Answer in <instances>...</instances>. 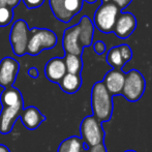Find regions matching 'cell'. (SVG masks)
<instances>
[{"label": "cell", "mask_w": 152, "mask_h": 152, "mask_svg": "<svg viewBox=\"0 0 152 152\" xmlns=\"http://www.w3.org/2000/svg\"><path fill=\"white\" fill-rule=\"evenodd\" d=\"M146 88V81L139 70L132 69L125 74L121 94L130 102H136L143 96Z\"/></svg>", "instance_id": "obj_5"}, {"label": "cell", "mask_w": 152, "mask_h": 152, "mask_svg": "<svg viewBox=\"0 0 152 152\" xmlns=\"http://www.w3.org/2000/svg\"><path fill=\"white\" fill-rule=\"evenodd\" d=\"M124 80H125V72L122 69L113 68L106 74L102 83H104V87L109 93L112 96H114L121 94L124 85Z\"/></svg>", "instance_id": "obj_12"}, {"label": "cell", "mask_w": 152, "mask_h": 152, "mask_svg": "<svg viewBox=\"0 0 152 152\" xmlns=\"http://www.w3.org/2000/svg\"><path fill=\"white\" fill-rule=\"evenodd\" d=\"M14 21V10L8 6L0 7V27H5Z\"/></svg>", "instance_id": "obj_20"}, {"label": "cell", "mask_w": 152, "mask_h": 152, "mask_svg": "<svg viewBox=\"0 0 152 152\" xmlns=\"http://www.w3.org/2000/svg\"><path fill=\"white\" fill-rule=\"evenodd\" d=\"M46 0H22L23 3L26 5L28 10H33V8H37L42 6L45 3Z\"/></svg>", "instance_id": "obj_22"}, {"label": "cell", "mask_w": 152, "mask_h": 152, "mask_svg": "<svg viewBox=\"0 0 152 152\" xmlns=\"http://www.w3.org/2000/svg\"><path fill=\"white\" fill-rule=\"evenodd\" d=\"M83 1H86L88 3H94V2H96V0H83Z\"/></svg>", "instance_id": "obj_30"}, {"label": "cell", "mask_w": 152, "mask_h": 152, "mask_svg": "<svg viewBox=\"0 0 152 152\" xmlns=\"http://www.w3.org/2000/svg\"><path fill=\"white\" fill-rule=\"evenodd\" d=\"M84 143L79 137H69L61 142L57 152H83Z\"/></svg>", "instance_id": "obj_18"}, {"label": "cell", "mask_w": 152, "mask_h": 152, "mask_svg": "<svg viewBox=\"0 0 152 152\" xmlns=\"http://www.w3.org/2000/svg\"><path fill=\"white\" fill-rule=\"evenodd\" d=\"M28 75L32 79H36L38 77V70L36 67H31L28 69Z\"/></svg>", "instance_id": "obj_27"}, {"label": "cell", "mask_w": 152, "mask_h": 152, "mask_svg": "<svg viewBox=\"0 0 152 152\" xmlns=\"http://www.w3.org/2000/svg\"><path fill=\"white\" fill-rule=\"evenodd\" d=\"M132 58V51L128 45L113 47L107 54V62L115 69H121Z\"/></svg>", "instance_id": "obj_9"}, {"label": "cell", "mask_w": 152, "mask_h": 152, "mask_svg": "<svg viewBox=\"0 0 152 152\" xmlns=\"http://www.w3.org/2000/svg\"><path fill=\"white\" fill-rule=\"evenodd\" d=\"M81 140L90 148L100 143H104V130L102 123L92 115L87 116L81 122Z\"/></svg>", "instance_id": "obj_6"}, {"label": "cell", "mask_w": 152, "mask_h": 152, "mask_svg": "<svg viewBox=\"0 0 152 152\" xmlns=\"http://www.w3.org/2000/svg\"><path fill=\"white\" fill-rule=\"evenodd\" d=\"M5 5V0H0V7Z\"/></svg>", "instance_id": "obj_29"}, {"label": "cell", "mask_w": 152, "mask_h": 152, "mask_svg": "<svg viewBox=\"0 0 152 152\" xmlns=\"http://www.w3.org/2000/svg\"><path fill=\"white\" fill-rule=\"evenodd\" d=\"M121 10L112 1L102 2L93 17V25L102 33H111Z\"/></svg>", "instance_id": "obj_4"}, {"label": "cell", "mask_w": 152, "mask_h": 152, "mask_svg": "<svg viewBox=\"0 0 152 152\" xmlns=\"http://www.w3.org/2000/svg\"><path fill=\"white\" fill-rule=\"evenodd\" d=\"M0 152H10V149L5 146V145L0 144Z\"/></svg>", "instance_id": "obj_28"}, {"label": "cell", "mask_w": 152, "mask_h": 152, "mask_svg": "<svg viewBox=\"0 0 152 152\" xmlns=\"http://www.w3.org/2000/svg\"><path fill=\"white\" fill-rule=\"evenodd\" d=\"M83 152H89V151H88V149H87V150H85V149H84V150H83Z\"/></svg>", "instance_id": "obj_32"}, {"label": "cell", "mask_w": 152, "mask_h": 152, "mask_svg": "<svg viewBox=\"0 0 152 152\" xmlns=\"http://www.w3.org/2000/svg\"><path fill=\"white\" fill-rule=\"evenodd\" d=\"M45 74H46V77L48 80L59 84L62 78L67 74L63 58L54 57V58L50 59L46 64Z\"/></svg>", "instance_id": "obj_13"}, {"label": "cell", "mask_w": 152, "mask_h": 152, "mask_svg": "<svg viewBox=\"0 0 152 152\" xmlns=\"http://www.w3.org/2000/svg\"><path fill=\"white\" fill-rule=\"evenodd\" d=\"M64 63H65L66 72L68 74L74 75H80L81 70L83 68V61L81 56L72 54H65L64 55Z\"/></svg>", "instance_id": "obj_19"}, {"label": "cell", "mask_w": 152, "mask_h": 152, "mask_svg": "<svg viewBox=\"0 0 152 152\" xmlns=\"http://www.w3.org/2000/svg\"><path fill=\"white\" fill-rule=\"evenodd\" d=\"M48 2L50 3L53 15H54L55 18L58 19L60 22L69 23L70 21H72V19L75 18V17H72V15L65 10L63 0H48Z\"/></svg>", "instance_id": "obj_17"}, {"label": "cell", "mask_w": 152, "mask_h": 152, "mask_svg": "<svg viewBox=\"0 0 152 152\" xmlns=\"http://www.w3.org/2000/svg\"><path fill=\"white\" fill-rule=\"evenodd\" d=\"M0 104H1L2 108L23 106V97L20 90L14 88V87L5 88L0 95Z\"/></svg>", "instance_id": "obj_15"}, {"label": "cell", "mask_w": 152, "mask_h": 152, "mask_svg": "<svg viewBox=\"0 0 152 152\" xmlns=\"http://www.w3.org/2000/svg\"><path fill=\"white\" fill-rule=\"evenodd\" d=\"M81 85H82V79L80 75L68 74V72L59 82L60 88L67 94L76 93L81 88Z\"/></svg>", "instance_id": "obj_16"}, {"label": "cell", "mask_w": 152, "mask_h": 152, "mask_svg": "<svg viewBox=\"0 0 152 152\" xmlns=\"http://www.w3.org/2000/svg\"><path fill=\"white\" fill-rule=\"evenodd\" d=\"M22 0H5V6H8L10 8L14 10L16 6H18L21 3Z\"/></svg>", "instance_id": "obj_26"}, {"label": "cell", "mask_w": 152, "mask_h": 152, "mask_svg": "<svg viewBox=\"0 0 152 152\" xmlns=\"http://www.w3.org/2000/svg\"><path fill=\"white\" fill-rule=\"evenodd\" d=\"M65 10L75 17L81 12L83 7V0H63Z\"/></svg>", "instance_id": "obj_21"}, {"label": "cell", "mask_w": 152, "mask_h": 152, "mask_svg": "<svg viewBox=\"0 0 152 152\" xmlns=\"http://www.w3.org/2000/svg\"><path fill=\"white\" fill-rule=\"evenodd\" d=\"M94 25L87 16L81 18L80 22L66 28L62 36V47L65 54L82 56L85 47L92 45Z\"/></svg>", "instance_id": "obj_1"}, {"label": "cell", "mask_w": 152, "mask_h": 152, "mask_svg": "<svg viewBox=\"0 0 152 152\" xmlns=\"http://www.w3.org/2000/svg\"><path fill=\"white\" fill-rule=\"evenodd\" d=\"M20 119L27 129L34 130L46 120V116L42 115L36 107L31 106L23 109L20 115Z\"/></svg>", "instance_id": "obj_14"}, {"label": "cell", "mask_w": 152, "mask_h": 152, "mask_svg": "<svg viewBox=\"0 0 152 152\" xmlns=\"http://www.w3.org/2000/svg\"><path fill=\"white\" fill-rule=\"evenodd\" d=\"M89 152H107V148L104 146V143H100L98 145H95V146H92L88 149Z\"/></svg>", "instance_id": "obj_25"}, {"label": "cell", "mask_w": 152, "mask_h": 152, "mask_svg": "<svg viewBox=\"0 0 152 152\" xmlns=\"http://www.w3.org/2000/svg\"><path fill=\"white\" fill-rule=\"evenodd\" d=\"M113 3H115L119 7L120 10H123L124 8H126L130 3H132V0H111Z\"/></svg>", "instance_id": "obj_24"}, {"label": "cell", "mask_w": 152, "mask_h": 152, "mask_svg": "<svg viewBox=\"0 0 152 152\" xmlns=\"http://www.w3.org/2000/svg\"><path fill=\"white\" fill-rule=\"evenodd\" d=\"M137 28V19L132 12H120L117 17L113 32L119 38H127Z\"/></svg>", "instance_id": "obj_10"}, {"label": "cell", "mask_w": 152, "mask_h": 152, "mask_svg": "<svg viewBox=\"0 0 152 152\" xmlns=\"http://www.w3.org/2000/svg\"><path fill=\"white\" fill-rule=\"evenodd\" d=\"M29 36H30V29L26 21L21 19L15 21L10 33V42L15 55L24 56L26 54Z\"/></svg>", "instance_id": "obj_7"}, {"label": "cell", "mask_w": 152, "mask_h": 152, "mask_svg": "<svg viewBox=\"0 0 152 152\" xmlns=\"http://www.w3.org/2000/svg\"><path fill=\"white\" fill-rule=\"evenodd\" d=\"M20 70V63L12 57H4L0 61V86L12 87Z\"/></svg>", "instance_id": "obj_8"}, {"label": "cell", "mask_w": 152, "mask_h": 152, "mask_svg": "<svg viewBox=\"0 0 152 152\" xmlns=\"http://www.w3.org/2000/svg\"><path fill=\"white\" fill-rule=\"evenodd\" d=\"M125 152H136V151H134V150H126Z\"/></svg>", "instance_id": "obj_31"}, {"label": "cell", "mask_w": 152, "mask_h": 152, "mask_svg": "<svg viewBox=\"0 0 152 152\" xmlns=\"http://www.w3.org/2000/svg\"><path fill=\"white\" fill-rule=\"evenodd\" d=\"M93 50L96 54L102 55L107 50V45L102 40H97V42H95L93 44Z\"/></svg>", "instance_id": "obj_23"}, {"label": "cell", "mask_w": 152, "mask_h": 152, "mask_svg": "<svg viewBox=\"0 0 152 152\" xmlns=\"http://www.w3.org/2000/svg\"><path fill=\"white\" fill-rule=\"evenodd\" d=\"M57 42L58 37L54 31L47 28H32L30 29L26 54L35 56L45 50L55 48Z\"/></svg>", "instance_id": "obj_3"}, {"label": "cell", "mask_w": 152, "mask_h": 152, "mask_svg": "<svg viewBox=\"0 0 152 152\" xmlns=\"http://www.w3.org/2000/svg\"><path fill=\"white\" fill-rule=\"evenodd\" d=\"M23 109V106L2 108L0 112V132L2 134H7L12 132L15 122L18 118H20Z\"/></svg>", "instance_id": "obj_11"}, {"label": "cell", "mask_w": 152, "mask_h": 152, "mask_svg": "<svg viewBox=\"0 0 152 152\" xmlns=\"http://www.w3.org/2000/svg\"><path fill=\"white\" fill-rule=\"evenodd\" d=\"M91 107L93 116L98 121L108 122L113 114V98L108 92L102 82H97L93 85L91 90Z\"/></svg>", "instance_id": "obj_2"}]
</instances>
